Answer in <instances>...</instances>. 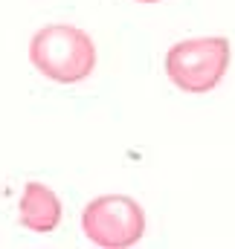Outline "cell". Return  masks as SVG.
<instances>
[{
  "label": "cell",
  "mask_w": 235,
  "mask_h": 249,
  "mask_svg": "<svg viewBox=\"0 0 235 249\" xmlns=\"http://www.w3.org/2000/svg\"><path fill=\"white\" fill-rule=\"evenodd\" d=\"M29 61L41 75L59 84H78L96 67V44L73 23H50L32 35Z\"/></svg>",
  "instance_id": "cell-1"
},
{
  "label": "cell",
  "mask_w": 235,
  "mask_h": 249,
  "mask_svg": "<svg viewBox=\"0 0 235 249\" xmlns=\"http://www.w3.org/2000/svg\"><path fill=\"white\" fill-rule=\"evenodd\" d=\"M230 58H233L230 41L221 35L186 38V41H177L166 53V72L172 84L180 87L183 93L200 96L221 84V78L230 70Z\"/></svg>",
  "instance_id": "cell-2"
},
{
  "label": "cell",
  "mask_w": 235,
  "mask_h": 249,
  "mask_svg": "<svg viewBox=\"0 0 235 249\" xmlns=\"http://www.w3.org/2000/svg\"><path fill=\"white\" fill-rule=\"evenodd\" d=\"M81 229L96 247L122 249L134 247L145 232V212L134 197L105 194L84 206Z\"/></svg>",
  "instance_id": "cell-3"
},
{
  "label": "cell",
  "mask_w": 235,
  "mask_h": 249,
  "mask_svg": "<svg viewBox=\"0 0 235 249\" xmlns=\"http://www.w3.org/2000/svg\"><path fill=\"white\" fill-rule=\"evenodd\" d=\"M18 220L23 229L35 235H50L61 223V200L53 188L41 183H26L18 206Z\"/></svg>",
  "instance_id": "cell-4"
},
{
  "label": "cell",
  "mask_w": 235,
  "mask_h": 249,
  "mask_svg": "<svg viewBox=\"0 0 235 249\" xmlns=\"http://www.w3.org/2000/svg\"><path fill=\"white\" fill-rule=\"evenodd\" d=\"M137 3H160V0H137Z\"/></svg>",
  "instance_id": "cell-5"
}]
</instances>
